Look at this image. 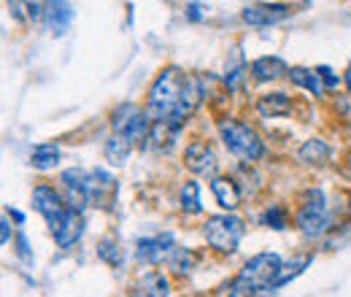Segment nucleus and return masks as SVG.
I'll return each instance as SVG.
<instances>
[{"label":"nucleus","instance_id":"nucleus-8","mask_svg":"<svg viewBox=\"0 0 351 297\" xmlns=\"http://www.w3.org/2000/svg\"><path fill=\"white\" fill-rule=\"evenodd\" d=\"M87 192H89V206H97L103 211H111L114 203H117V192H119V184L117 178L108 173V170H89L87 176Z\"/></svg>","mask_w":351,"mask_h":297},{"label":"nucleus","instance_id":"nucleus-26","mask_svg":"<svg viewBox=\"0 0 351 297\" xmlns=\"http://www.w3.org/2000/svg\"><path fill=\"white\" fill-rule=\"evenodd\" d=\"M168 265H171L173 273L184 276V273H189V270L197 265V254H195L192 249H181V246H176L173 254L168 257Z\"/></svg>","mask_w":351,"mask_h":297},{"label":"nucleus","instance_id":"nucleus-38","mask_svg":"<svg viewBox=\"0 0 351 297\" xmlns=\"http://www.w3.org/2000/svg\"><path fill=\"white\" fill-rule=\"evenodd\" d=\"M349 209H351V198H349Z\"/></svg>","mask_w":351,"mask_h":297},{"label":"nucleus","instance_id":"nucleus-3","mask_svg":"<svg viewBox=\"0 0 351 297\" xmlns=\"http://www.w3.org/2000/svg\"><path fill=\"white\" fill-rule=\"evenodd\" d=\"M203 235L211 249H217L221 254H232L246 235V224H243V219H238L232 213H217V216L206 219Z\"/></svg>","mask_w":351,"mask_h":297},{"label":"nucleus","instance_id":"nucleus-35","mask_svg":"<svg viewBox=\"0 0 351 297\" xmlns=\"http://www.w3.org/2000/svg\"><path fill=\"white\" fill-rule=\"evenodd\" d=\"M8 238H11V230H8V216H3V222H0V241H3V243H8Z\"/></svg>","mask_w":351,"mask_h":297},{"label":"nucleus","instance_id":"nucleus-11","mask_svg":"<svg viewBox=\"0 0 351 297\" xmlns=\"http://www.w3.org/2000/svg\"><path fill=\"white\" fill-rule=\"evenodd\" d=\"M33 209L44 216L46 224L54 222V219H60L62 213L68 211L65 198H62L54 187H49V184H38V187L33 189Z\"/></svg>","mask_w":351,"mask_h":297},{"label":"nucleus","instance_id":"nucleus-19","mask_svg":"<svg viewBox=\"0 0 351 297\" xmlns=\"http://www.w3.org/2000/svg\"><path fill=\"white\" fill-rule=\"evenodd\" d=\"M178 132H181V128H176V125H168V122H152V135H149V141H152L154 149H160V152H171V149L176 146V141H178Z\"/></svg>","mask_w":351,"mask_h":297},{"label":"nucleus","instance_id":"nucleus-18","mask_svg":"<svg viewBox=\"0 0 351 297\" xmlns=\"http://www.w3.org/2000/svg\"><path fill=\"white\" fill-rule=\"evenodd\" d=\"M257 111L263 117H289L292 114V100L284 92H270L257 100Z\"/></svg>","mask_w":351,"mask_h":297},{"label":"nucleus","instance_id":"nucleus-4","mask_svg":"<svg viewBox=\"0 0 351 297\" xmlns=\"http://www.w3.org/2000/svg\"><path fill=\"white\" fill-rule=\"evenodd\" d=\"M111 128H114V135H122L128 138L132 146H141L149 141L152 135V119L146 111H141L138 106L132 103H122L114 117H111Z\"/></svg>","mask_w":351,"mask_h":297},{"label":"nucleus","instance_id":"nucleus-6","mask_svg":"<svg viewBox=\"0 0 351 297\" xmlns=\"http://www.w3.org/2000/svg\"><path fill=\"white\" fill-rule=\"evenodd\" d=\"M281 265L284 262H281V257L276 254V252H263V254L252 257L241 268V273L235 278L252 284L254 289H276V278L281 273Z\"/></svg>","mask_w":351,"mask_h":297},{"label":"nucleus","instance_id":"nucleus-1","mask_svg":"<svg viewBox=\"0 0 351 297\" xmlns=\"http://www.w3.org/2000/svg\"><path fill=\"white\" fill-rule=\"evenodd\" d=\"M200 97H203V89L195 76L178 68H165L149 89L146 114L152 122H168L176 128H184V122L197 108Z\"/></svg>","mask_w":351,"mask_h":297},{"label":"nucleus","instance_id":"nucleus-29","mask_svg":"<svg viewBox=\"0 0 351 297\" xmlns=\"http://www.w3.org/2000/svg\"><path fill=\"white\" fill-rule=\"evenodd\" d=\"M227 297H276V289H254L252 284H246V281L235 278V281L230 284Z\"/></svg>","mask_w":351,"mask_h":297},{"label":"nucleus","instance_id":"nucleus-2","mask_svg":"<svg viewBox=\"0 0 351 297\" xmlns=\"http://www.w3.org/2000/svg\"><path fill=\"white\" fill-rule=\"evenodd\" d=\"M219 135L230 154H235L243 163H257L265 154V143L260 132L238 119H219Z\"/></svg>","mask_w":351,"mask_h":297},{"label":"nucleus","instance_id":"nucleus-20","mask_svg":"<svg viewBox=\"0 0 351 297\" xmlns=\"http://www.w3.org/2000/svg\"><path fill=\"white\" fill-rule=\"evenodd\" d=\"M130 152H132V143L128 138H122V135H111L106 141V163L114 165V168H122L130 160Z\"/></svg>","mask_w":351,"mask_h":297},{"label":"nucleus","instance_id":"nucleus-28","mask_svg":"<svg viewBox=\"0 0 351 297\" xmlns=\"http://www.w3.org/2000/svg\"><path fill=\"white\" fill-rule=\"evenodd\" d=\"M260 222H263L265 227H270V230H287L289 216H287V209H284V206H270V209L260 216Z\"/></svg>","mask_w":351,"mask_h":297},{"label":"nucleus","instance_id":"nucleus-34","mask_svg":"<svg viewBox=\"0 0 351 297\" xmlns=\"http://www.w3.org/2000/svg\"><path fill=\"white\" fill-rule=\"evenodd\" d=\"M200 11H203L200 3H189V5H186V16H189V19H200V16H203Z\"/></svg>","mask_w":351,"mask_h":297},{"label":"nucleus","instance_id":"nucleus-25","mask_svg":"<svg viewBox=\"0 0 351 297\" xmlns=\"http://www.w3.org/2000/svg\"><path fill=\"white\" fill-rule=\"evenodd\" d=\"M308 265H311V254L295 257V259L284 262V265H281V273H278V278H276V289H278V287H284V284H289L295 276H300Z\"/></svg>","mask_w":351,"mask_h":297},{"label":"nucleus","instance_id":"nucleus-21","mask_svg":"<svg viewBox=\"0 0 351 297\" xmlns=\"http://www.w3.org/2000/svg\"><path fill=\"white\" fill-rule=\"evenodd\" d=\"M60 163V149L54 143H38L30 152V165L36 170H51Z\"/></svg>","mask_w":351,"mask_h":297},{"label":"nucleus","instance_id":"nucleus-13","mask_svg":"<svg viewBox=\"0 0 351 297\" xmlns=\"http://www.w3.org/2000/svg\"><path fill=\"white\" fill-rule=\"evenodd\" d=\"M184 165L195 176H211L217 170V154L206 141H192L184 149Z\"/></svg>","mask_w":351,"mask_h":297},{"label":"nucleus","instance_id":"nucleus-27","mask_svg":"<svg viewBox=\"0 0 351 297\" xmlns=\"http://www.w3.org/2000/svg\"><path fill=\"white\" fill-rule=\"evenodd\" d=\"M97 257H100L103 262H108L111 268H119V265H122V249H119V243H117L114 238H103V241L97 243Z\"/></svg>","mask_w":351,"mask_h":297},{"label":"nucleus","instance_id":"nucleus-12","mask_svg":"<svg viewBox=\"0 0 351 297\" xmlns=\"http://www.w3.org/2000/svg\"><path fill=\"white\" fill-rule=\"evenodd\" d=\"M289 14H292V8L287 3H257V5L243 8V22L254 25V27H267V25L287 19Z\"/></svg>","mask_w":351,"mask_h":297},{"label":"nucleus","instance_id":"nucleus-37","mask_svg":"<svg viewBox=\"0 0 351 297\" xmlns=\"http://www.w3.org/2000/svg\"><path fill=\"white\" fill-rule=\"evenodd\" d=\"M343 79H346V84H349V89H351V68L346 71V76H343Z\"/></svg>","mask_w":351,"mask_h":297},{"label":"nucleus","instance_id":"nucleus-14","mask_svg":"<svg viewBox=\"0 0 351 297\" xmlns=\"http://www.w3.org/2000/svg\"><path fill=\"white\" fill-rule=\"evenodd\" d=\"M171 295V281L160 270H149L141 278H135L130 287V297H168Z\"/></svg>","mask_w":351,"mask_h":297},{"label":"nucleus","instance_id":"nucleus-7","mask_svg":"<svg viewBox=\"0 0 351 297\" xmlns=\"http://www.w3.org/2000/svg\"><path fill=\"white\" fill-rule=\"evenodd\" d=\"M87 176H89V170H84V168L62 170V176H60V184H62V198H65V206H68V211L82 213L89 206Z\"/></svg>","mask_w":351,"mask_h":297},{"label":"nucleus","instance_id":"nucleus-33","mask_svg":"<svg viewBox=\"0 0 351 297\" xmlns=\"http://www.w3.org/2000/svg\"><path fill=\"white\" fill-rule=\"evenodd\" d=\"M25 8H27V16H30L33 22H38V19L46 16V3H27Z\"/></svg>","mask_w":351,"mask_h":297},{"label":"nucleus","instance_id":"nucleus-30","mask_svg":"<svg viewBox=\"0 0 351 297\" xmlns=\"http://www.w3.org/2000/svg\"><path fill=\"white\" fill-rule=\"evenodd\" d=\"M243 73H246V68H243V60L238 57V49H235V51H232V62L227 65V73H224V84L230 86V89H238Z\"/></svg>","mask_w":351,"mask_h":297},{"label":"nucleus","instance_id":"nucleus-9","mask_svg":"<svg viewBox=\"0 0 351 297\" xmlns=\"http://www.w3.org/2000/svg\"><path fill=\"white\" fill-rule=\"evenodd\" d=\"M173 249H176L173 233H157L152 238H138L135 257L141 262H146V265H157V262H162V259H168V257L173 254Z\"/></svg>","mask_w":351,"mask_h":297},{"label":"nucleus","instance_id":"nucleus-32","mask_svg":"<svg viewBox=\"0 0 351 297\" xmlns=\"http://www.w3.org/2000/svg\"><path fill=\"white\" fill-rule=\"evenodd\" d=\"M16 254L22 257L25 262H33V254H30V246H27L25 233H19V235H16Z\"/></svg>","mask_w":351,"mask_h":297},{"label":"nucleus","instance_id":"nucleus-17","mask_svg":"<svg viewBox=\"0 0 351 297\" xmlns=\"http://www.w3.org/2000/svg\"><path fill=\"white\" fill-rule=\"evenodd\" d=\"M73 5L71 3H46V25L54 36H65L68 25L73 22Z\"/></svg>","mask_w":351,"mask_h":297},{"label":"nucleus","instance_id":"nucleus-5","mask_svg":"<svg viewBox=\"0 0 351 297\" xmlns=\"http://www.w3.org/2000/svg\"><path fill=\"white\" fill-rule=\"evenodd\" d=\"M295 224L308 238H316L327 230L330 213H327V198H324L322 189H308L306 200L300 203V209L295 213Z\"/></svg>","mask_w":351,"mask_h":297},{"label":"nucleus","instance_id":"nucleus-24","mask_svg":"<svg viewBox=\"0 0 351 297\" xmlns=\"http://www.w3.org/2000/svg\"><path fill=\"white\" fill-rule=\"evenodd\" d=\"M178 200H181V209L186 213H200V184L197 181H184L181 184V192H178Z\"/></svg>","mask_w":351,"mask_h":297},{"label":"nucleus","instance_id":"nucleus-31","mask_svg":"<svg viewBox=\"0 0 351 297\" xmlns=\"http://www.w3.org/2000/svg\"><path fill=\"white\" fill-rule=\"evenodd\" d=\"M316 73H319V79H322V84L324 89H335V86L341 84V76L330 68V65H322V68H316Z\"/></svg>","mask_w":351,"mask_h":297},{"label":"nucleus","instance_id":"nucleus-10","mask_svg":"<svg viewBox=\"0 0 351 297\" xmlns=\"http://www.w3.org/2000/svg\"><path fill=\"white\" fill-rule=\"evenodd\" d=\"M49 230H51V235H54L60 249H71L84 235V219H82V213L65 211L60 219L49 222Z\"/></svg>","mask_w":351,"mask_h":297},{"label":"nucleus","instance_id":"nucleus-23","mask_svg":"<svg viewBox=\"0 0 351 297\" xmlns=\"http://www.w3.org/2000/svg\"><path fill=\"white\" fill-rule=\"evenodd\" d=\"M327 157H330V146H327L324 141H319V138H311V141H306V143L300 146V160H303V163L324 165Z\"/></svg>","mask_w":351,"mask_h":297},{"label":"nucleus","instance_id":"nucleus-15","mask_svg":"<svg viewBox=\"0 0 351 297\" xmlns=\"http://www.w3.org/2000/svg\"><path fill=\"white\" fill-rule=\"evenodd\" d=\"M211 192H214L219 209H224L227 213L235 211V209L241 206V200H243L241 187H238L232 178H227V176H217V178L211 181Z\"/></svg>","mask_w":351,"mask_h":297},{"label":"nucleus","instance_id":"nucleus-22","mask_svg":"<svg viewBox=\"0 0 351 297\" xmlns=\"http://www.w3.org/2000/svg\"><path fill=\"white\" fill-rule=\"evenodd\" d=\"M289 79H292L298 86L308 89L313 97H322V95H324V84H322L319 73L311 71V68H292V71H289Z\"/></svg>","mask_w":351,"mask_h":297},{"label":"nucleus","instance_id":"nucleus-36","mask_svg":"<svg viewBox=\"0 0 351 297\" xmlns=\"http://www.w3.org/2000/svg\"><path fill=\"white\" fill-rule=\"evenodd\" d=\"M8 213H11V216H14V219H16L19 224L25 222V213H22V211H16V209H11V206H8Z\"/></svg>","mask_w":351,"mask_h":297},{"label":"nucleus","instance_id":"nucleus-16","mask_svg":"<svg viewBox=\"0 0 351 297\" xmlns=\"http://www.w3.org/2000/svg\"><path fill=\"white\" fill-rule=\"evenodd\" d=\"M292 68L281 60V57H260L252 62V76L257 82H276V79H284Z\"/></svg>","mask_w":351,"mask_h":297}]
</instances>
